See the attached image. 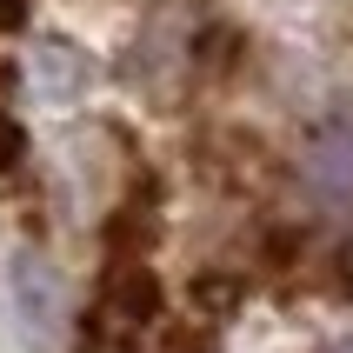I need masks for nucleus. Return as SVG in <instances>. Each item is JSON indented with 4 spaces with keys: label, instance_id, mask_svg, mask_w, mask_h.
<instances>
[{
    "label": "nucleus",
    "instance_id": "obj_1",
    "mask_svg": "<svg viewBox=\"0 0 353 353\" xmlns=\"http://www.w3.org/2000/svg\"><path fill=\"white\" fill-rule=\"evenodd\" d=\"M307 180H314V194L334 200V207L353 200V127L347 120H327L314 134V147H307Z\"/></svg>",
    "mask_w": 353,
    "mask_h": 353
},
{
    "label": "nucleus",
    "instance_id": "obj_2",
    "mask_svg": "<svg viewBox=\"0 0 353 353\" xmlns=\"http://www.w3.org/2000/svg\"><path fill=\"white\" fill-rule=\"evenodd\" d=\"M20 7H27V0H0V27H7V20H20Z\"/></svg>",
    "mask_w": 353,
    "mask_h": 353
},
{
    "label": "nucleus",
    "instance_id": "obj_3",
    "mask_svg": "<svg viewBox=\"0 0 353 353\" xmlns=\"http://www.w3.org/2000/svg\"><path fill=\"white\" fill-rule=\"evenodd\" d=\"M327 353H353V334H340V340H334V347H327Z\"/></svg>",
    "mask_w": 353,
    "mask_h": 353
}]
</instances>
